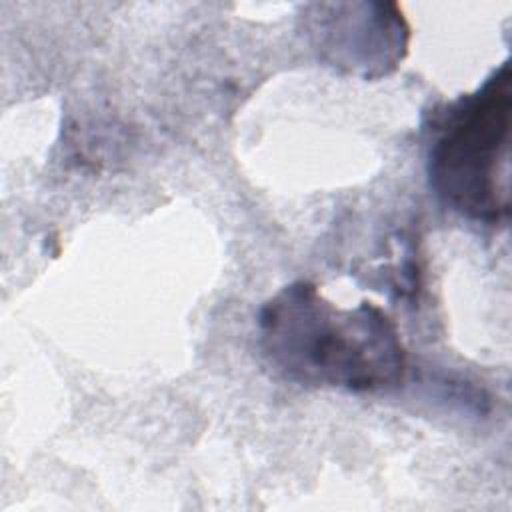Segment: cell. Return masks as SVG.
Returning a JSON list of instances; mask_svg holds the SVG:
<instances>
[{
    "mask_svg": "<svg viewBox=\"0 0 512 512\" xmlns=\"http://www.w3.org/2000/svg\"><path fill=\"white\" fill-rule=\"evenodd\" d=\"M304 20L318 56L364 80L388 76L408 54L410 26L394 2L310 4Z\"/></svg>",
    "mask_w": 512,
    "mask_h": 512,
    "instance_id": "3",
    "label": "cell"
},
{
    "mask_svg": "<svg viewBox=\"0 0 512 512\" xmlns=\"http://www.w3.org/2000/svg\"><path fill=\"white\" fill-rule=\"evenodd\" d=\"M428 148V180L454 212L482 224L510 214V62L484 84L436 114Z\"/></svg>",
    "mask_w": 512,
    "mask_h": 512,
    "instance_id": "2",
    "label": "cell"
},
{
    "mask_svg": "<svg viewBox=\"0 0 512 512\" xmlns=\"http://www.w3.org/2000/svg\"><path fill=\"white\" fill-rule=\"evenodd\" d=\"M258 346L280 378L306 388L382 392L396 388L408 368L400 330L382 308H340L308 280L262 304Z\"/></svg>",
    "mask_w": 512,
    "mask_h": 512,
    "instance_id": "1",
    "label": "cell"
}]
</instances>
